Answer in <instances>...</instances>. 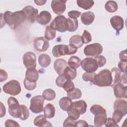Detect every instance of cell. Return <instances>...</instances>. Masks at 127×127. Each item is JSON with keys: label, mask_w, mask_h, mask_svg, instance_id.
<instances>
[{"label": "cell", "mask_w": 127, "mask_h": 127, "mask_svg": "<svg viewBox=\"0 0 127 127\" xmlns=\"http://www.w3.org/2000/svg\"><path fill=\"white\" fill-rule=\"evenodd\" d=\"M45 99L42 96L37 95L30 100V110L35 114H38L43 111Z\"/></svg>", "instance_id": "8992f818"}, {"label": "cell", "mask_w": 127, "mask_h": 127, "mask_svg": "<svg viewBox=\"0 0 127 127\" xmlns=\"http://www.w3.org/2000/svg\"><path fill=\"white\" fill-rule=\"evenodd\" d=\"M67 80H68V79L64 75V74H62L59 75V76L57 77L56 80V83L58 86L63 87V85Z\"/></svg>", "instance_id": "74e56055"}, {"label": "cell", "mask_w": 127, "mask_h": 127, "mask_svg": "<svg viewBox=\"0 0 127 127\" xmlns=\"http://www.w3.org/2000/svg\"><path fill=\"white\" fill-rule=\"evenodd\" d=\"M50 26L55 30L62 33L64 32L68 29L67 18L63 15H59L54 19Z\"/></svg>", "instance_id": "277c9868"}, {"label": "cell", "mask_w": 127, "mask_h": 127, "mask_svg": "<svg viewBox=\"0 0 127 127\" xmlns=\"http://www.w3.org/2000/svg\"><path fill=\"white\" fill-rule=\"evenodd\" d=\"M87 123L84 120H79L76 122V127H88Z\"/></svg>", "instance_id": "f5cc1de1"}, {"label": "cell", "mask_w": 127, "mask_h": 127, "mask_svg": "<svg viewBox=\"0 0 127 127\" xmlns=\"http://www.w3.org/2000/svg\"><path fill=\"white\" fill-rule=\"evenodd\" d=\"M52 54L56 58L67 55H69L68 45H57L55 46L52 49Z\"/></svg>", "instance_id": "4fadbf2b"}, {"label": "cell", "mask_w": 127, "mask_h": 127, "mask_svg": "<svg viewBox=\"0 0 127 127\" xmlns=\"http://www.w3.org/2000/svg\"><path fill=\"white\" fill-rule=\"evenodd\" d=\"M68 64L65 60L63 59H58L54 63V68L56 72L61 75L64 73V71L67 66Z\"/></svg>", "instance_id": "2e32d148"}, {"label": "cell", "mask_w": 127, "mask_h": 127, "mask_svg": "<svg viewBox=\"0 0 127 127\" xmlns=\"http://www.w3.org/2000/svg\"><path fill=\"white\" fill-rule=\"evenodd\" d=\"M46 0H34V2L38 5H42L45 4V3L46 2Z\"/></svg>", "instance_id": "11a10c76"}, {"label": "cell", "mask_w": 127, "mask_h": 127, "mask_svg": "<svg viewBox=\"0 0 127 127\" xmlns=\"http://www.w3.org/2000/svg\"><path fill=\"white\" fill-rule=\"evenodd\" d=\"M2 17L4 22L12 29H17L26 19V15L22 10L14 12L6 11Z\"/></svg>", "instance_id": "7a4b0ae2"}, {"label": "cell", "mask_w": 127, "mask_h": 127, "mask_svg": "<svg viewBox=\"0 0 127 127\" xmlns=\"http://www.w3.org/2000/svg\"><path fill=\"white\" fill-rule=\"evenodd\" d=\"M81 13L77 10H71L68 12V16L71 19H77L80 16Z\"/></svg>", "instance_id": "bcb514c9"}, {"label": "cell", "mask_w": 127, "mask_h": 127, "mask_svg": "<svg viewBox=\"0 0 127 127\" xmlns=\"http://www.w3.org/2000/svg\"><path fill=\"white\" fill-rule=\"evenodd\" d=\"M7 78V73L5 70L2 69H0V81L3 82L6 80Z\"/></svg>", "instance_id": "f907efd6"}, {"label": "cell", "mask_w": 127, "mask_h": 127, "mask_svg": "<svg viewBox=\"0 0 127 127\" xmlns=\"http://www.w3.org/2000/svg\"><path fill=\"white\" fill-rule=\"evenodd\" d=\"M76 122L75 120L68 117L64 121L63 127H76Z\"/></svg>", "instance_id": "f6af8a7d"}, {"label": "cell", "mask_w": 127, "mask_h": 127, "mask_svg": "<svg viewBox=\"0 0 127 127\" xmlns=\"http://www.w3.org/2000/svg\"><path fill=\"white\" fill-rule=\"evenodd\" d=\"M112 82L113 79L111 71L108 69H104L95 75L92 82L95 85L105 87L110 86Z\"/></svg>", "instance_id": "3957f363"}, {"label": "cell", "mask_w": 127, "mask_h": 127, "mask_svg": "<svg viewBox=\"0 0 127 127\" xmlns=\"http://www.w3.org/2000/svg\"><path fill=\"white\" fill-rule=\"evenodd\" d=\"M111 72L113 79L112 82L113 84H116L119 83L121 77V70L117 67H114L112 69Z\"/></svg>", "instance_id": "f1b7e54d"}, {"label": "cell", "mask_w": 127, "mask_h": 127, "mask_svg": "<svg viewBox=\"0 0 127 127\" xmlns=\"http://www.w3.org/2000/svg\"><path fill=\"white\" fill-rule=\"evenodd\" d=\"M94 59L96 60L98 66L99 67L103 66L106 63V59L105 57L103 56H96L94 58Z\"/></svg>", "instance_id": "ee69618b"}, {"label": "cell", "mask_w": 127, "mask_h": 127, "mask_svg": "<svg viewBox=\"0 0 127 127\" xmlns=\"http://www.w3.org/2000/svg\"><path fill=\"white\" fill-rule=\"evenodd\" d=\"M81 38L84 44H87L92 41L91 34L86 30H84L81 36Z\"/></svg>", "instance_id": "ab89813d"}, {"label": "cell", "mask_w": 127, "mask_h": 127, "mask_svg": "<svg viewBox=\"0 0 127 127\" xmlns=\"http://www.w3.org/2000/svg\"><path fill=\"white\" fill-rule=\"evenodd\" d=\"M71 107L80 115H82L86 111L87 104L84 100H80L72 102Z\"/></svg>", "instance_id": "e0dca14e"}, {"label": "cell", "mask_w": 127, "mask_h": 127, "mask_svg": "<svg viewBox=\"0 0 127 127\" xmlns=\"http://www.w3.org/2000/svg\"><path fill=\"white\" fill-rule=\"evenodd\" d=\"M51 59L50 57L46 54H41L38 57V63L42 67H47L51 64Z\"/></svg>", "instance_id": "d4e9b609"}, {"label": "cell", "mask_w": 127, "mask_h": 127, "mask_svg": "<svg viewBox=\"0 0 127 127\" xmlns=\"http://www.w3.org/2000/svg\"><path fill=\"white\" fill-rule=\"evenodd\" d=\"M66 0H53L51 2V7L54 12L56 14H62L65 10Z\"/></svg>", "instance_id": "7c38bea8"}, {"label": "cell", "mask_w": 127, "mask_h": 127, "mask_svg": "<svg viewBox=\"0 0 127 127\" xmlns=\"http://www.w3.org/2000/svg\"><path fill=\"white\" fill-rule=\"evenodd\" d=\"M5 126L6 127H20V125L18 124V123L12 120H7L5 122Z\"/></svg>", "instance_id": "c3c4849f"}, {"label": "cell", "mask_w": 127, "mask_h": 127, "mask_svg": "<svg viewBox=\"0 0 127 127\" xmlns=\"http://www.w3.org/2000/svg\"><path fill=\"white\" fill-rule=\"evenodd\" d=\"M106 127H118L119 125L117 123L111 118H108L107 119L106 122L104 124Z\"/></svg>", "instance_id": "7dc6e473"}, {"label": "cell", "mask_w": 127, "mask_h": 127, "mask_svg": "<svg viewBox=\"0 0 127 127\" xmlns=\"http://www.w3.org/2000/svg\"><path fill=\"white\" fill-rule=\"evenodd\" d=\"M127 50H125L122 51L119 54V58L121 61L127 62Z\"/></svg>", "instance_id": "816d5d0a"}, {"label": "cell", "mask_w": 127, "mask_h": 127, "mask_svg": "<svg viewBox=\"0 0 127 127\" xmlns=\"http://www.w3.org/2000/svg\"><path fill=\"white\" fill-rule=\"evenodd\" d=\"M76 2L79 7L85 10L90 9L94 4V1L92 0H77Z\"/></svg>", "instance_id": "83f0119b"}, {"label": "cell", "mask_w": 127, "mask_h": 127, "mask_svg": "<svg viewBox=\"0 0 127 127\" xmlns=\"http://www.w3.org/2000/svg\"><path fill=\"white\" fill-rule=\"evenodd\" d=\"M64 90L67 92H69L75 88V86L73 82L71 80H67L63 86Z\"/></svg>", "instance_id": "b9f144b4"}, {"label": "cell", "mask_w": 127, "mask_h": 127, "mask_svg": "<svg viewBox=\"0 0 127 127\" xmlns=\"http://www.w3.org/2000/svg\"><path fill=\"white\" fill-rule=\"evenodd\" d=\"M127 62L120 61L118 63V67L119 69L121 72L124 73H126V66H127Z\"/></svg>", "instance_id": "681fc988"}, {"label": "cell", "mask_w": 127, "mask_h": 127, "mask_svg": "<svg viewBox=\"0 0 127 127\" xmlns=\"http://www.w3.org/2000/svg\"><path fill=\"white\" fill-rule=\"evenodd\" d=\"M72 100L68 97H64L59 101V106L62 110L67 111L70 108Z\"/></svg>", "instance_id": "484cf974"}, {"label": "cell", "mask_w": 127, "mask_h": 127, "mask_svg": "<svg viewBox=\"0 0 127 127\" xmlns=\"http://www.w3.org/2000/svg\"><path fill=\"white\" fill-rule=\"evenodd\" d=\"M23 63L27 69L35 68L37 65L35 54L31 52L25 53L23 56Z\"/></svg>", "instance_id": "9c48e42d"}, {"label": "cell", "mask_w": 127, "mask_h": 127, "mask_svg": "<svg viewBox=\"0 0 127 127\" xmlns=\"http://www.w3.org/2000/svg\"><path fill=\"white\" fill-rule=\"evenodd\" d=\"M46 117L44 115H40L36 117L34 120V124L35 126L42 127H52V125L50 122L46 119Z\"/></svg>", "instance_id": "ffe728a7"}, {"label": "cell", "mask_w": 127, "mask_h": 127, "mask_svg": "<svg viewBox=\"0 0 127 127\" xmlns=\"http://www.w3.org/2000/svg\"><path fill=\"white\" fill-rule=\"evenodd\" d=\"M2 90L6 94L12 96H16L20 93L21 88L20 84L18 81L11 80L3 86Z\"/></svg>", "instance_id": "5b68a950"}, {"label": "cell", "mask_w": 127, "mask_h": 127, "mask_svg": "<svg viewBox=\"0 0 127 127\" xmlns=\"http://www.w3.org/2000/svg\"><path fill=\"white\" fill-rule=\"evenodd\" d=\"M124 116L125 115L122 112L118 110H114L112 115V119L118 124Z\"/></svg>", "instance_id": "f35d334b"}, {"label": "cell", "mask_w": 127, "mask_h": 127, "mask_svg": "<svg viewBox=\"0 0 127 127\" xmlns=\"http://www.w3.org/2000/svg\"><path fill=\"white\" fill-rule=\"evenodd\" d=\"M64 75L69 80L74 79L77 75L76 69L72 68L70 66H67L65 69L64 73Z\"/></svg>", "instance_id": "4dcf8cb0"}, {"label": "cell", "mask_w": 127, "mask_h": 127, "mask_svg": "<svg viewBox=\"0 0 127 127\" xmlns=\"http://www.w3.org/2000/svg\"><path fill=\"white\" fill-rule=\"evenodd\" d=\"M35 49L39 52H45L49 47V41L44 37H37L34 41Z\"/></svg>", "instance_id": "8fae6325"}, {"label": "cell", "mask_w": 127, "mask_h": 127, "mask_svg": "<svg viewBox=\"0 0 127 127\" xmlns=\"http://www.w3.org/2000/svg\"><path fill=\"white\" fill-rule=\"evenodd\" d=\"M25 13L26 19L31 23H34L38 16V10L31 5H27L22 9Z\"/></svg>", "instance_id": "30bf717a"}, {"label": "cell", "mask_w": 127, "mask_h": 127, "mask_svg": "<svg viewBox=\"0 0 127 127\" xmlns=\"http://www.w3.org/2000/svg\"><path fill=\"white\" fill-rule=\"evenodd\" d=\"M42 96L44 98L48 101H51L54 100L56 96V92L55 91L50 88L45 89L42 93Z\"/></svg>", "instance_id": "d6a6232c"}, {"label": "cell", "mask_w": 127, "mask_h": 127, "mask_svg": "<svg viewBox=\"0 0 127 127\" xmlns=\"http://www.w3.org/2000/svg\"><path fill=\"white\" fill-rule=\"evenodd\" d=\"M103 52L102 46L98 43L87 45L84 49V54L87 57H96L100 55Z\"/></svg>", "instance_id": "52a82bcc"}, {"label": "cell", "mask_w": 127, "mask_h": 127, "mask_svg": "<svg viewBox=\"0 0 127 127\" xmlns=\"http://www.w3.org/2000/svg\"><path fill=\"white\" fill-rule=\"evenodd\" d=\"M95 18L94 14L90 11L83 12L81 15V20L82 23L85 25H90L93 22Z\"/></svg>", "instance_id": "44dd1931"}, {"label": "cell", "mask_w": 127, "mask_h": 127, "mask_svg": "<svg viewBox=\"0 0 127 127\" xmlns=\"http://www.w3.org/2000/svg\"><path fill=\"white\" fill-rule=\"evenodd\" d=\"M45 38L49 40H52L54 39L56 35V30L53 29L50 26H47L46 27L45 33Z\"/></svg>", "instance_id": "d590c367"}, {"label": "cell", "mask_w": 127, "mask_h": 127, "mask_svg": "<svg viewBox=\"0 0 127 127\" xmlns=\"http://www.w3.org/2000/svg\"><path fill=\"white\" fill-rule=\"evenodd\" d=\"M0 106H1V108H0L1 111H0V118H2L3 116H4V115H5V108L4 106L3 105L2 102H0Z\"/></svg>", "instance_id": "db71d44e"}, {"label": "cell", "mask_w": 127, "mask_h": 127, "mask_svg": "<svg viewBox=\"0 0 127 127\" xmlns=\"http://www.w3.org/2000/svg\"><path fill=\"white\" fill-rule=\"evenodd\" d=\"M114 110H118L125 115L127 114V102L123 99H117L114 104Z\"/></svg>", "instance_id": "d6986e66"}, {"label": "cell", "mask_w": 127, "mask_h": 127, "mask_svg": "<svg viewBox=\"0 0 127 127\" xmlns=\"http://www.w3.org/2000/svg\"><path fill=\"white\" fill-rule=\"evenodd\" d=\"M107 119L106 112L95 115L94 120V126L96 127H100L103 126L105 124Z\"/></svg>", "instance_id": "7402d4cb"}, {"label": "cell", "mask_w": 127, "mask_h": 127, "mask_svg": "<svg viewBox=\"0 0 127 127\" xmlns=\"http://www.w3.org/2000/svg\"><path fill=\"white\" fill-rule=\"evenodd\" d=\"M23 83L25 88L28 90H33L37 86L36 82H31L26 78L24 79Z\"/></svg>", "instance_id": "60d3db41"}, {"label": "cell", "mask_w": 127, "mask_h": 127, "mask_svg": "<svg viewBox=\"0 0 127 127\" xmlns=\"http://www.w3.org/2000/svg\"><path fill=\"white\" fill-rule=\"evenodd\" d=\"M81 59L77 56H71L68 60L67 64L69 66L73 68H77L79 67L81 63Z\"/></svg>", "instance_id": "1f68e13d"}, {"label": "cell", "mask_w": 127, "mask_h": 127, "mask_svg": "<svg viewBox=\"0 0 127 127\" xmlns=\"http://www.w3.org/2000/svg\"><path fill=\"white\" fill-rule=\"evenodd\" d=\"M110 23L112 27L117 32L121 30L124 26L123 18L119 15H115L110 19Z\"/></svg>", "instance_id": "9a60e30c"}, {"label": "cell", "mask_w": 127, "mask_h": 127, "mask_svg": "<svg viewBox=\"0 0 127 127\" xmlns=\"http://www.w3.org/2000/svg\"><path fill=\"white\" fill-rule=\"evenodd\" d=\"M82 68L86 72H94L98 66L94 58L88 57L84 59L80 63Z\"/></svg>", "instance_id": "ba28073f"}, {"label": "cell", "mask_w": 127, "mask_h": 127, "mask_svg": "<svg viewBox=\"0 0 127 127\" xmlns=\"http://www.w3.org/2000/svg\"><path fill=\"white\" fill-rule=\"evenodd\" d=\"M44 115L47 118L51 119L53 118L55 114V108L53 105L51 104H47L43 109Z\"/></svg>", "instance_id": "4316f807"}, {"label": "cell", "mask_w": 127, "mask_h": 127, "mask_svg": "<svg viewBox=\"0 0 127 127\" xmlns=\"http://www.w3.org/2000/svg\"><path fill=\"white\" fill-rule=\"evenodd\" d=\"M68 29L67 31L69 32H74L76 31L78 27V22L77 19L67 18Z\"/></svg>", "instance_id": "e575fe53"}, {"label": "cell", "mask_w": 127, "mask_h": 127, "mask_svg": "<svg viewBox=\"0 0 127 127\" xmlns=\"http://www.w3.org/2000/svg\"><path fill=\"white\" fill-rule=\"evenodd\" d=\"M8 113L15 118H19L22 121L26 120L29 117V111L25 105H19L17 100L10 97L7 100Z\"/></svg>", "instance_id": "6da1fadb"}, {"label": "cell", "mask_w": 127, "mask_h": 127, "mask_svg": "<svg viewBox=\"0 0 127 127\" xmlns=\"http://www.w3.org/2000/svg\"><path fill=\"white\" fill-rule=\"evenodd\" d=\"M96 74L95 72H85L83 74L82 78L85 81L92 82L94 76Z\"/></svg>", "instance_id": "7bdbcfd3"}, {"label": "cell", "mask_w": 127, "mask_h": 127, "mask_svg": "<svg viewBox=\"0 0 127 127\" xmlns=\"http://www.w3.org/2000/svg\"><path fill=\"white\" fill-rule=\"evenodd\" d=\"M52 19L51 13L46 10L42 11L38 15L37 17V22L42 25H45L49 23Z\"/></svg>", "instance_id": "ac0fdd59"}, {"label": "cell", "mask_w": 127, "mask_h": 127, "mask_svg": "<svg viewBox=\"0 0 127 127\" xmlns=\"http://www.w3.org/2000/svg\"><path fill=\"white\" fill-rule=\"evenodd\" d=\"M114 90V95L118 98L127 97V86L120 83L111 85Z\"/></svg>", "instance_id": "5bb4252c"}, {"label": "cell", "mask_w": 127, "mask_h": 127, "mask_svg": "<svg viewBox=\"0 0 127 127\" xmlns=\"http://www.w3.org/2000/svg\"><path fill=\"white\" fill-rule=\"evenodd\" d=\"M105 8L108 12L110 13H113L118 10V5L115 1L109 0L106 2Z\"/></svg>", "instance_id": "f546056e"}, {"label": "cell", "mask_w": 127, "mask_h": 127, "mask_svg": "<svg viewBox=\"0 0 127 127\" xmlns=\"http://www.w3.org/2000/svg\"><path fill=\"white\" fill-rule=\"evenodd\" d=\"M69 45H72L76 48H80L83 45L81 36L79 35H75L71 36L69 41Z\"/></svg>", "instance_id": "cb8c5ba5"}, {"label": "cell", "mask_w": 127, "mask_h": 127, "mask_svg": "<svg viewBox=\"0 0 127 127\" xmlns=\"http://www.w3.org/2000/svg\"><path fill=\"white\" fill-rule=\"evenodd\" d=\"M82 93L81 90L77 88H75L72 90L67 92V96L71 100L78 99L81 98Z\"/></svg>", "instance_id": "836d02e7"}, {"label": "cell", "mask_w": 127, "mask_h": 127, "mask_svg": "<svg viewBox=\"0 0 127 127\" xmlns=\"http://www.w3.org/2000/svg\"><path fill=\"white\" fill-rule=\"evenodd\" d=\"M90 112L94 115L99 113L106 112V110L102 106L97 104L93 105L91 107L90 109Z\"/></svg>", "instance_id": "8d00e7d4"}, {"label": "cell", "mask_w": 127, "mask_h": 127, "mask_svg": "<svg viewBox=\"0 0 127 127\" xmlns=\"http://www.w3.org/2000/svg\"><path fill=\"white\" fill-rule=\"evenodd\" d=\"M39 78V73L35 68L27 69L25 73V78L28 80L36 82Z\"/></svg>", "instance_id": "603a6c76"}]
</instances>
